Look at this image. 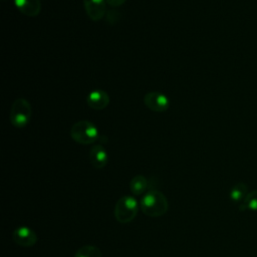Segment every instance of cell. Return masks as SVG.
Here are the masks:
<instances>
[{
  "label": "cell",
  "instance_id": "obj_14",
  "mask_svg": "<svg viewBox=\"0 0 257 257\" xmlns=\"http://www.w3.org/2000/svg\"><path fill=\"white\" fill-rule=\"evenodd\" d=\"M74 257H101V252L95 246L85 245L76 251Z\"/></svg>",
  "mask_w": 257,
  "mask_h": 257
},
{
  "label": "cell",
  "instance_id": "obj_10",
  "mask_svg": "<svg viewBox=\"0 0 257 257\" xmlns=\"http://www.w3.org/2000/svg\"><path fill=\"white\" fill-rule=\"evenodd\" d=\"M14 4L22 14L29 17L37 16L41 10L40 0H14Z\"/></svg>",
  "mask_w": 257,
  "mask_h": 257
},
{
  "label": "cell",
  "instance_id": "obj_13",
  "mask_svg": "<svg viewBox=\"0 0 257 257\" xmlns=\"http://www.w3.org/2000/svg\"><path fill=\"white\" fill-rule=\"evenodd\" d=\"M240 210L257 211V190L249 192L240 205Z\"/></svg>",
  "mask_w": 257,
  "mask_h": 257
},
{
  "label": "cell",
  "instance_id": "obj_7",
  "mask_svg": "<svg viewBox=\"0 0 257 257\" xmlns=\"http://www.w3.org/2000/svg\"><path fill=\"white\" fill-rule=\"evenodd\" d=\"M105 0H83L86 14L92 21H99L105 13Z\"/></svg>",
  "mask_w": 257,
  "mask_h": 257
},
{
  "label": "cell",
  "instance_id": "obj_11",
  "mask_svg": "<svg viewBox=\"0 0 257 257\" xmlns=\"http://www.w3.org/2000/svg\"><path fill=\"white\" fill-rule=\"evenodd\" d=\"M248 187L244 183L235 184L230 191V199L234 203H242L248 194Z\"/></svg>",
  "mask_w": 257,
  "mask_h": 257
},
{
  "label": "cell",
  "instance_id": "obj_16",
  "mask_svg": "<svg viewBox=\"0 0 257 257\" xmlns=\"http://www.w3.org/2000/svg\"><path fill=\"white\" fill-rule=\"evenodd\" d=\"M3 1H5V0H3Z\"/></svg>",
  "mask_w": 257,
  "mask_h": 257
},
{
  "label": "cell",
  "instance_id": "obj_12",
  "mask_svg": "<svg viewBox=\"0 0 257 257\" xmlns=\"http://www.w3.org/2000/svg\"><path fill=\"white\" fill-rule=\"evenodd\" d=\"M148 188V180L142 176V175H137L135 176L131 182H130V190L134 195H141L143 194Z\"/></svg>",
  "mask_w": 257,
  "mask_h": 257
},
{
  "label": "cell",
  "instance_id": "obj_8",
  "mask_svg": "<svg viewBox=\"0 0 257 257\" xmlns=\"http://www.w3.org/2000/svg\"><path fill=\"white\" fill-rule=\"evenodd\" d=\"M86 102L89 107L93 109H103L109 103V96L106 91L101 89H94L90 91L86 97Z\"/></svg>",
  "mask_w": 257,
  "mask_h": 257
},
{
  "label": "cell",
  "instance_id": "obj_5",
  "mask_svg": "<svg viewBox=\"0 0 257 257\" xmlns=\"http://www.w3.org/2000/svg\"><path fill=\"white\" fill-rule=\"evenodd\" d=\"M145 105L156 112H164L170 106V99L160 91H150L144 96Z\"/></svg>",
  "mask_w": 257,
  "mask_h": 257
},
{
  "label": "cell",
  "instance_id": "obj_15",
  "mask_svg": "<svg viewBox=\"0 0 257 257\" xmlns=\"http://www.w3.org/2000/svg\"><path fill=\"white\" fill-rule=\"evenodd\" d=\"M107 4H109L112 7H117L122 5L126 0H105Z\"/></svg>",
  "mask_w": 257,
  "mask_h": 257
},
{
  "label": "cell",
  "instance_id": "obj_1",
  "mask_svg": "<svg viewBox=\"0 0 257 257\" xmlns=\"http://www.w3.org/2000/svg\"><path fill=\"white\" fill-rule=\"evenodd\" d=\"M141 209L146 216L157 218L167 213L169 209V203L163 193L153 190L148 192L142 198Z\"/></svg>",
  "mask_w": 257,
  "mask_h": 257
},
{
  "label": "cell",
  "instance_id": "obj_2",
  "mask_svg": "<svg viewBox=\"0 0 257 257\" xmlns=\"http://www.w3.org/2000/svg\"><path fill=\"white\" fill-rule=\"evenodd\" d=\"M70 137L80 145H90L98 139V130L89 120H79L71 126Z\"/></svg>",
  "mask_w": 257,
  "mask_h": 257
},
{
  "label": "cell",
  "instance_id": "obj_9",
  "mask_svg": "<svg viewBox=\"0 0 257 257\" xmlns=\"http://www.w3.org/2000/svg\"><path fill=\"white\" fill-rule=\"evenodd\" d=\"M89 161L96 169H102L106 166L108 156L106 150L101 145H94L89 151Z\"/></svg>",
  "mask_w": 257,
  "mask_h": 257
},
{
  "label": "cell",
  "instance_id": "obj_3",
  "mask_svg": "<svg viewBox=\"0 0 257 257\" xmlns=\"http://www.w3.org/2000/svg\"><path fill=\"white\" fill-rule=\"evenodd\" d=\"M32 116V107L30 102L25 98H17L11 105L10 121L13 126L22 128L25 127Z\"/></svg>",
  "mask_w": 257,
  "mask_h": 257
},
{
  "label": "cell",
  "instance_id": "obj_4",
  "mask_svg": "<svg viewBox=\"0 0 257 257\" xmlns=\"http://www.w3.org/2000/svg\"><path fill=\"white\" fill-rule=\"evenodd\" d=\"M138 214V202L132 196H122L114 207V217L117 222L126 224L132 222Z\"/></svg>",
  "mask_w": 257,
  "mask_h": 257
},
{
  "label": "cell",
  "instance_id": "obj_6",
  "mask_svg": "<svg viewBox=\"0 0 257 257\" xmlns=\"http://www.w3.org/2000/svg\"><path fill=\"white\" fill-rule=\"evenodd\" d=\"M13 241L22 247H31L37 241V235L34 230L26 226L16 228L12 233Z\"/></svg>",
  "mask_w": 257,
  "mask_h": 257
}]
</instances>
